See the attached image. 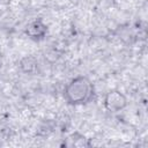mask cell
<instances>
[{
    "instance_id": "obj_3",
    "label": "cell",
    "mask_w": 148,
    "mask_h": 148,
    "mask_svg": "<svg viewBox=\"0 0 148 148\" xmlns=\"http://www.w3.org/2000/svg\"><path fill=\"white\" fill-rule=\"evenodd\" d=\"M46 31H47V28L42 20H34L25 28V34L29 36V38L35 40L42 39L45 36Z\"/></svg>"
},
{
    "instance_id": "obj_1",
    "label": "cell",
    "mask_w": 148,
    "mask_h": 148,
    "mask_svg": "<svg viewBox=\"0 0 148 148\" xmlns=\"http://www.w3.org/2000/svg\"><path fill=\"white\" fill-rule=\"evenodd\" d=\"M94 95V86L87 76H76L72 79L65 87V99L73 105L88 103Z\"/></svg>"
},
{
    "instance_id": "obj_4",
    "label": "cell",
    "mask_w": 148,
    "mask_h": 148,
    "mask_svg": "<svg viewBox=\"0 0 148 148\" xmlns=\"http://www.w3.org/2000/svg\"><path fill=\"white\" fill-rule=\"evenodd\" d=\"M21 68L25 73H34L37 69V61L32 57H25L21 60Z\"/></svg>"
},
{
    "instance_id": "obj_2",
    "label": "cell",
    "mask_w": 148,
    "mask_h": 148,
    "mask_svg": "<svg viewBox=\"0 0 148 148\" xmlns=\"http://www.w3.org/2000/svg\"><path fill=\"white\" fill-rule=\"evenodd\" d=\"M127 104V99L119 90H111L106 92L104 97V106L110 112H118L123 110Z\"/></svg>"
}]
</instances>
